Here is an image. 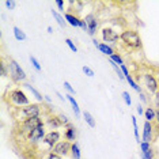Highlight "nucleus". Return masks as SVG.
Here are the masks:
<instances>
[{"instance_id": "nucleus-12", "label": "nucleus", "mask_w": 159, "mask_h": 159, "mask_svg": "<svg viewBox=\"0 0 159 159\" xmlns=\"http://www.w3.org/2000/svg\"><path fill=\"white\" fill-rule=\"evenodd\" d=\"M144 82H146L147 89L150 90L151 93H157L158 83H157V80H155V78L152 76V75H146V76H144Z\"/></svg>"}, {"instance_id": "nucleus-39", "label": "nucleus", "mask_w": 159, "mask_h": 159, "mask_svg": "<svg viewBox=\"0 0 159 159\" xmlns=\"http://www.w3.org/2000/svg\"><path fill=\"white\" fill-rule=\"evenodd\" d=\"M44 98H45L46 101H48V102H52V99H50V98H49V97H48V95H44Z\"/></svg>"}, {"instance_id": "nucleus-42", "label": "nucleus", "mask_w": 159, "mask_h": 159, "mask_svg": "<svg viewBox=\"0 0 159 159\" xmlns=\"http://www.w3.org/2000/svg\"><path fill=\"white\" fill-rule=\"evenodd\" d=\"M157 120H158V122H159V110H158V113H157Z\"/></svg>"}, {"instance_id": "nucleus-20", "label": "nucleus", "mask_w": 159, "mask_h": 159, "mask_svg": "<svg viewBox=\"0 0 159 159\" xmlns=\"http://www.w3.org/2000/svg\"><path fill=\"white\" fill-rule=\"evenodd\" d=\"M66 137L68 140H75V137H76V131H75L74 126H68V129L66 132Z\"/></svg>"}, {"instance_id": "nucleus-36", "label": "nucleus", "mask_w": 159, "mask_h": 159, "mask_svg": "<svg viewBox=\"0 0 159 159\" xmlns=\"http://www.w3.org/2000/svg\"><path fill=\"white\" fill-rule=\"evenodd\" d=\"M56 4H57V7H59V10H64V3L61 2V0H57Z\"/></svg>"}, {"instance_id": "nucleus-11", "label": "nucleus", "mask_w": 159, "mask_h": 159, "mask_svg": "<svg viewBox=\"0 0 159 159\" xmlns=\"http://www.w3.org/2000/svg\"><path fill=\"white\" fill-rule=\"evenodd\" d=\"M152 140V125L150 121L144 122V131H143V142L150 143Z\"/></svg>"}, {"instance_id": "nucleus-34", "label": "nucleus", "mask_w": 159, "mask_h": 159, "mask_svg": "<svg viewBox=\"0 0 159 159\" xmlns=\"http://www.w3.org/2000/svg\"><path fill=\"white\" fill-rule=\"evenodd\" d=\"M143 157H146L147 159H152V157H154V154H152V150H148L147 152H144V154H142Z\"/></svg>"}, {"instance_id": "nucleus-1", "label": "nucleus", "mask_w": 159, "mask_h": 159, "mask_svg": "<svg viewBox=\"0 0 159 159\" xmlns=\"http://www.w3.org/2000/svg\"><path fill=\"white\" fill-rule=\"evenodd\" d=\"M121 39L125 42L128 46L131 48H140L142 46V39H140V35L133 30H126L121 34Z\"/></svg>"}, {"instance_id": "nucleus-27", "label": "nucleus", "mask_w": 159, "mask_h": 159, "mask_svg": "<svg viewBox=\"0 0 159 159\" xmlns=\"http://www.w3.org/2000/svg\"><path fill=\"white\" fill-rule=\"evenodd\" d=\"M122 98H124V102L128 105V106H131L132 99H131V95H129V93H126V91L122 93Z\"/></svg>"}, {"instance_id": "nucleus-24", "label": "nucleus", "mask_w": 159, "mask_h": 159, "mask_svg": "<svg viewBox=\"0 0 159 159\" xmlns=\"http://www.w3.org/2000/svg\"><path fill=\"white\" fill-rule=\"evenodd\" d=\"M132 124H133V132H135V139L140 144V137H139V129H137V121L135 117H132Z\"/></svg>"}, {"instance_id": "nucleus-15", "label": "nucleus", "mask_w": 159, "mask_h": 159, "mask_svg": "<svg viewBox=\"0 0 159 159\" xmlns=\"http://www.w3.org/2000/svg\"><path fill=\"white\" fill-rule=\"evenodd\" d=\"M98 49L103 53V55H107V56H110V57L114 55L113 49H111L109 45H106V44H99V45H98Z\"/></svg>"}, {"instance_id": "nucleus-32", "label": "nucleus", "mask_w": 159, "mask_h": 159, "mask_svg": "<svg viewBox=\"0 0 159 159\" xmlns=\"http://www.w3.org/2000/svg\"><path fill=\"white\" fill-rule=\"evenodd\" d=\"M15 6H16V2H14V0H7L6 2V7L8 10H14L15 8Z\"/></svg>"}, {"instance_id": "nucleus-29", "label": "nucleus", "mask_w": 159, "mask_h": 159, "mask_svg": "<svg viewBox=\"0 0 159 159\" xmlns=\"http://www.w3.org/2000/svg\"><path fill=\"white\" fill-rule=\"evenodd\" d=\"M82 71L84 72V74L87 75V76H90V78H93V76H94V71H93L90 67H87V66H84V67H83V68H82Z\"/></svg>"}, {"instance_id": "nucleus-28", "label": "nucleus", "mask_w": 159, "mask_h": 159, "mask_svg": "<svg viewBox=\"0 0 159 159\" xmlns=\"http://www.w3.org/2000/svg\"><path fill=\"white\" fill-rule=\"evenodd\" d=\"M66 44L68 45V48H70V49L72 50V52H75V53L78 52V48H76V46H75V44H74V42L71 41L70 38H67V39H66Z\"/></svg>"}, {"instance_id": "nucleus-9", "label": "nucleus", "mask_w": 159, "mask_h": 159, "mask_svg": "<svg viewBox=\"0 0 159 159\" xmlns=\"http://www.w3.org/2000/svg\"><path fill=\"white\" fill-rule=\"evenodd\" d=\"M42 137H45V129H44V125L38 126V128L33 129L30 133H29V140L30 142H37V140L42 139Z\"/></svg>"}, {"instance_id": "nucleus-6", "label": "nucleus", "mask_w": 159, "mask_h": 159, "mask_svg": "<svg viewBox=\"0 0 159 159\" xmlns=\"http://www.w3.org/2000/svg\"><path fill=\"white\" fill-rule=\"evenodd\" d=\"M23 114L27 118H35L39 116V106L38 105H27L26 107H23Z\"/></svg>"}, {"instance_id": "nucleus-43", "label": "nucleus", "mask_w": 159, "mask_h": 159, "mask_svg": "<svg viewBox=\"0 0 159 159\" xmlns=\"http://www.w3.org/2000/svg\"><path fill=\"white\" fill-rule=\"evenodd\" d=\"M142 159H147V158H146V157H143V155H142Z\"/></svg>"}, {"instance_id": "nucleus-19", "label": "nucleus", "mask_w": 159, "mask_h": 159, "mask_svg": "<svg viewBox=\"0 0 159 159\" xmlns=\"http://www.w3.org/2000/svg\"><path fill=\"white\" fill-rule=\"evenodd\" d=\"M25 87L30 90V91H31V94H33V95H34V97H35V98H37L38 101H42V99H44V97H42L41 94H39V93H38L37 90H35V89H34V87H33V86H31V84H27V83H26V84H25Z\"/></svg>"}, {"instance_id": "nucleus-21", "label": "nucleus", "mask_w": 159, "mask_h": 159, "mask_svg": "<svg viewBox=\"0 0 159 159\" xmlns=\"http://www.w3.org/2000/svg\"><path fill=\"white\" fill-rule=\"evenodd\" d=\"M52 15H53V16H55V18H56L57 23H59V25H60V26H61V27H64V26H66V20H64V18H63V16H61V15H60V14H59V12H57V11H55V10H52Z\"/></svg>"}, {"instance_id": "nucleus-17", "label": "nucleus", "mask_w": 159, "mask_h": 159, "mask_svg": "<svg viewBox=\"0 0 159 159\" xmlns=\"http://www.w3.org/2000/svg\"><path fill=\"white\" fill-rule=\"evenodd\" d=\"M83 117H84V120L89 124V126H91V128H95V120H94V117L89 113V111H84V113H83Z\"/></svg>"}, {"instance_id": "nucleus-8", "label": "nucleus", "mask_w": 159, "mask_h": 159, "mask_svg": "<svg viewBox=\"0 0 159 159\" xmlns=\"http://www.w3.org/2000/svg\"><path fill=\"white\" fill-rule=\"evenodd\" d=\"M59 139H60L59 132H50V133H48V135H45L42 142H44L49 148H53V146H56V144L59 143Z\"/></svg>"}, {"instance_id": "nucleus-33", "label": "nucleus", "mask_w": 159, "mask_h": 159, "mask_svg": "<svg viewBox=\"0 0 159 159\" xmlns=\"http://www.w3.org/2000/svg\"><path fill=\"white\" fill-rule=\"evenodd\" d=\"M59 121L61 122V124H67V122H68L67 116H64V114H59Z\"/></svg>"}, {"instance_id": "nucleus-35", "label": "nucleus", "mask_w": 159, "mask_h": 159, "mask_svg": "<svg viewBox=\"0 0 159 159\" xmlns=\"http://www.w3.org/2000/svg\"><path fill=\"white\" fill-rule=\"evenodd\" d=\"M46 159H61V158H60V155H59V154H56V152H50Z\"/></svg>"}, {"instance_id": "nucleus-4", "label": "nucleus", "mask_w": 159, "mask_h": 159, "mask_svg": "<svg viewBox=\"0 0 159 159\" xmlns=\"http://www.w3.org/2000/svg\"><path fill=\"white\" fill-rule=\"evenodd\" d=\"M41 125H44V124H42V120L39 117H35V118H27V120L23 122L22 126H23V131H26V132L30 133L33 129L38 128V126H41Z\"/></svg>"}, {"instance_id": "nucleus-41", "label": "nucleus", "mask_w": 159, "mask_h": 159, "mask_svg": "<svg viewBox=\"0 0 159 159\" xmlns=\"http://www.w3.org/2000/svg\"><path fill=\"white\" fill-rule=\"evenodd\" d=\"M48 33H53V30H52V27H50V26L48 27Z\"/></svg>"}, {"instance_id": "nucleus-22", "label": "nucleus", "mask_w": 159, "mask_h": 159, "mask_svg": "<svg viewBox=\"0 0 159 159\" xmlns=\"http://www.w3.org/2000/svg\"><path fill=\"white\" fill-rule=\"evenodd\" d=\"M125 79H126V82L129 83V86H132V89H133V90H136V91L142 93V90H140V87H139V86L136 84V82H135V80H133V79H132V76H131V75H126V76H125Z\"/></svg>"}, {"instance_id": "nucleus-3", "label": "nucleus", "mask_w": 159, "mask_h": 159, "mask_svg": "<svg viewBox=\"0 0 159 159\" xmlns=\"http://www.w3.org/2000/svg\"><path fill=\"white\" fill-rule=\"evenodd\" d=\"M10 99L16 105V106H23V105H29V98L26 97V94L23 91H20V90H14L10 94Z\"/></svg>"}, {"instance_id": "nucleus-14", "label": "nucleus", "mask_w": 159, "mask_h": 159, "mask_svg": "<svg viewBox=\"0 0 159 159\" xmlns=\"http://www.w3.org/2000/svg\"><path fill=\"white\" fill-rule=\"evenodd\" d=\"M66 97H67L68 101H70L71 105H72V109H74V111H75V116H76V117H79V116H80V109H79V105H78V102L75 101V98L71 95V94H67Z\"/></svg>"}, {"instance_id": "nucleus-5", "label": "nucleus", "mask_w": 159, "mask_h": 159, "mask_svg": "<svg viewBox=\"0 0 159 159\" xmlns=\"http://www.w3.org/2000/svg\"><path fill=\"white\" fill-rule=\"evenodd\" d=\"M83 20H84V23H86V30L89 31V34H90V35H94V34H95L97 26H98V22H97L95 16H94L93 14H90V15H87Z\"/></svg>"}, {"instance_id": "nucleus-38", "label": "nucleus", "mask_w": 159, "mask_h": 159, "mask_svg": "<svg viewBox=\"0 0 159 159\" xmlns=\"http://www.w3.org/2000/svg\"><path fill=\"white\" fill-rule=\"evenodd\" d=\"M137 113H139L140 116L143 114V107H142V105H139V106H137Z\"/></svg>"}, {"instance_id": "nucleus-26", "label": "nucleus", "mask_w": 159, "mask_h": 159, "mask_svg": "<svg viewBox=\"0 0 159 159\" xmlns=\"http://www.w3.org/2000/svg\"><path fill=\"white\" fill-rule=\"evenodd\" d=\"M140 150H142V154H144V152H147V151H148V150H151V146H150V143L142 142V143H140Z\"/></svg>"}, {"instance_id": "nucleus-18", "label": "nucleus", "mask_w": 159, "mask_h": 159, "mask_svg": "<svg viewBox=\"0 0 159 159\" xmlns=\"http://www.w3.org/2000/svg\"><path fill=\"white\" fill-rule=\"evenodd\" d=\"M144 116H146V120L147 121H152L154 118H157V113L152 107H148V109L144 111Z\"/></svg>"}, {"instance_id": "nucleus-2", "label": "nucleus", "mask_w": 159, "mask_h": 159, "mask_svg": "<svg viewBox=\"0 0 159 159\" xmlns=\"http://www.w3.org/2000/svg\"><path fill=\"white\" fill-rule=\"evenodd\" d=\"M8 68H10V75H11V78L14 80L16 82H20V80H25L26 79V74H25V71L20 68V66L16 63L15 60H10L8 63Z\"/></svg>"}, {"instance_id": "nucleus-13", "label": "nucleus", "mask_w": 159, "mask_h": 159, "mask_svg": "<svg viewBox=\"0 0 159 159\" xmlns=\"http://www.w3.org/2000/svg\"><path fill=\"white\" fill-rule=\"evenodd\" d=\"M66 20H68V23L72 25L75 27H82L83 26V20H80L79 18L71 15V14H66Z\"/></svg>"}, {"instance_id": "nucleus-10", "label": "nucleus", "mask_w": 159, "mask_h": 159, "mask_svg": "<svg viewBox=\"0 0 159 159\" xmlns=\"http://www.w3.org/2000/svg\"><path fill=\"white\" fill-rule=\"evenodd\" d=\"M102 38L106 42H116L118 39V34L116 33L113 29H103L102 30Z\"/></svg>"}, {"instance_id": "nucleus-31", "label": "nucleus", "mask_w": 159, "mask_h": 159, "mask_svg": "<svg viewBox=\"0 0 159 159\" xmlns=\"http://www.w3.org/2000/svg\"><path fill=\"white\" fill-rule=\"evenodd\" d=\"M110 60L114 61L116 64H120V66H122V64H124V63H122V59H121V57L118 56V55H113V56L110 57Z\"/></svg>"}, {"instance_id": "nucleus-30", "label": "nucleus", "mask_w": 159, "mask_h": 159, "mask_svg": "<svg viewBox=\"0 0 159 159\" xmlns=\"http://www.w3.org/2000/svg\"><path fill=\"white\" fill-rule=\"evenodd\" d=\"M64 87H66V90L71 94V95H74V94H75V89L70 84V82H64Z\"/></svg>"}, {"instance_id": "nucleus-7", "label": "nucleus", "mask_w": 159, "mask_h": 159, "mask_svg": "<svg viewBox=\"0 0 159 159\" xmlns=\"http://www.w3.org/2000/svg\"><path fill=\"white\" fill-rule=\"evenodd\" d=\"M71 150H72V144L70 142H59L53 148V151L59 155H67Z\"/></svg>"}, {"instance_id": "nucleus-25", "label": "nucleus", "mask_w": 159, "mask_h": 159, "mask_svg": "<svg viewBox=\"0 0 159 159\" xmlns=\"http://www.w3.org/2000/svg\"><path fill=\"white\" fill-rule=\"evenodd\" d=\"M30 61H31V64H33V67L35 68V71H41V66H39V63H38V60L35 59L34 56H30Z\"/></svg>"}, {"instance_id": "nucleus-40", "label": "nucleus", "mask_w": 159, "mask_h": 159, "mask_svg": "<svg viewBox=\"0 0 159 159\" xmlns=\"http://www.w3.org/2000/svg\"><path fill=\"white\" fill-rule=\"evenodd\" d=\"M57 97H59L61 101H64V97H61V94H60V93H57Z\"/></svg>"}, {"instance_id": "nucleus-23", "label": "nucleus", "mask_w": 159, "mask_h": 159, "mask_svg": "<svg viewBox=\"0 0 159 159\" xmlns=\"http://www.w3.org/2000/svg\"><path fill=\"white\" fill-rule=\"evenodd\" d=\"M72 157H74V159H80V150H79V146L76 143L72 144Z\"/></svg>"}, {"instance_id": "nucleus-37", "label": "nucleus", "mask_w": 159, "mask_h": 159, "mask_svg": "<svg viewBox=\"0 0 159 159\" xmlns=\"http://www.w3.org/2000/svg\"><path fill=\"white\" fill-rule=\"evenodd\" d=\"M155 105L159 107V93L155 94Z\"/></svg>"}, {"instance_id": "nucleus-16", "label": "nucleus", "mask_w": 159, "mask_h": 159, "mask_svg": "<svg viewBox=\"0 0 159 159\" xmlns=\"http://www.w3.org/2000/svg\"><path fill=\"white\" fill-rule=\"evenodd\" d=\"M14 35H15V38L18 41H25L26 39V34H25V31H22L19 27H14Z\"/></svg>"}]
</instances>
